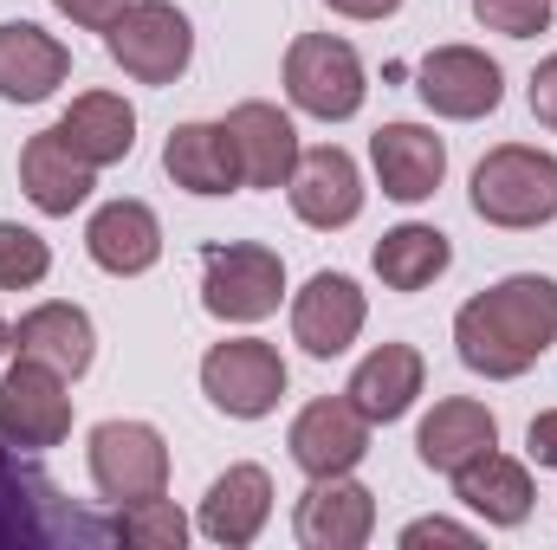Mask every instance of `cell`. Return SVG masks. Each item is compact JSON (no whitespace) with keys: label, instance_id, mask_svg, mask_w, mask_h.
I'll return each mask as SVG.
<instances>
[{"label":"cell","instance_id":"cb8c5ba5","mask_svg":"<svg viewBox=\"0 0 557 550\" xmlns=\"http://www.w3.org/2000/svg\"><path fill=\"white\" fill-rule=\"evenodd\" d=\"M486 447H499V421L486 402H473V396H447V402H434L428 421H421L416 434V453L428 473H460L467 460H480Z\"/></svg>","mask_w":557,"mask_h":550},{"label":"cell","instance_id":"52a82bcc","mask_svg":"<svg viewBox=\"0 0 557 550\" xmlns=\"http://www.w3.org/2000/svg\"><path fill=\"white\" fill-rule=\"evenodd\" d=\"M91 486L111 505H137L169 492V440L149 421H98L91 427Z\"/></svg>","mask_w":557,"mask_h":550},{"label":"cell","instance_id":"7a4b0ae2","mask_svg":"<svg viewBox=\"0 0 557 550\" xmlns=\"http://www.w3.org/2000/svg\"><path fill=\"white\" fill-rule=\"evenodd\" d=\"M98 538H111V532L91 525L85 512H72V499L52 486V473L26 447L0 440V550L98 545Z\"/></svg>","mask_w":557,"mask_h":550},{"label":"cell","instance_id":"3957f363","mask_svg":"<svg viewBox=\"0 0 557 550\" xmlns=\"http://www.w3.org/2000/svg\"><path fill=\"white\" fill-rule=\"evenodd\" d=\"M473 214L486 227H506V234L557 221V155L532 149V142L486 149L480 168H473Z\"/></svg>","mask_w":557,"mask_h":550},{"label":"cell","instance_id":"4fadbf2b","mask_svg":"<svg viewBox=\"0 0 557 550\" xmlns=\"http://www.w3.org/2000/svg\"><path fill=\"white\" fill-rule=\"evenodd\" d=\"M292 460L305 479H331V473H357V460L370 453V421L350 409L344 396H324V402H305L292 414V434H285Z\"/></svg>","mask_w":557,"mask_h":550},{"label":"cell","instance_id":"5b68a950","mask_svg":"<svg viewBox=\"0 0 557 550\" xmlns=\"http://www.w3.org/2000/svg\"><path fill=\"white\" fill-rule=\"evenodd\" d=\"M104 46L137 85H175L195 59V26L175 0H131L104 26Z\"/></svg>","mask_w":557,"mask_h":550},{"label":"cell","instance_id":"2e32d148","mask_svg":"<svg viewBox=\"0 0 557 550\" xmlns=\"http://www.w3.org/2000/svg\"><path fill=\"white\" fill-rule=\"evenodd\" d=\"M421 383H428V363H421L416 343H376V350L350 370L344 402L363 414L370 427H389V421H403V414L416 409Z\"/></svg>","mask_w":557,"mask_h":550},{"label":"cell","instance_id":"83f0119b","mask_svg":"<svg viewBox=\"0 0 557 550\" xmlns=\"http://www.w3.org/2000/svg\"><path fill=\"white\" fill-rule=\"evenodd\" d=\"M111 538H124L131 550H182L188 545V518L175 512V499H137V505H117Z\"/></svg>","mask_w":557,"mask_h":550},{"label":"cell","instance_id":"836d02e7","mask_svg":"<svg viewBox=\"0 0 557 550\" xmlns=\"http://www.w3.org/2000/svg\"><path fill=\"white\" fill-rule=\"evenodd\" d=\"M525 447H532V460H539V466H557V409L532 414V434H525Z\"/></svg>","mask_w":557,"mask_h":550},{"label":"cell","instance_id":"277c9868","mask_svg":"<svg viewBox=\"0 0 557 550\" xmlns=\"http://www.w3.org/2000/svg\"><path fill=\"white\" fill-rule=\"evenodd\" d=\"M285 91H292V104L305 117L344 124V117L363 111L370 72H363V59H357L350 39H337V33H298L285 46Z\"/></svg>","mask_w":557,"mask_h":550},{"label":"cell","instance_id":"e0dca14e","mask_svg":"<svg viewBox=\"0 0 557 550\" xmlns=\"http://www.w3.org/2000/svg\"><path fill=\"white\" fill-rule=\"evenodd\" d=\"M267 518H273V479H267V466H227L214 486H208V499H201V538L221 550H247L260 532H267Z\"/></svg>","mask_w":557,"mask_h":550},{"label":"cell","instance_id":"d6986e66","mask_svg":"<svg viewBox=\"0 0 557 550\" xmlns=\"http://www.w3.org/2000/svg\"><path fill=\"white\" fill-rule=\"evenodd\" d=\"M370 162H376L383 195L403 201V208H416L447 175V142L434 137V130H421V124H383L370 137Z\"/></svg>","mask_w":557,"mask_h":550},{"label":"cell","instance_id":"d590c367","mask_svg":"<svg viewBox=\"0 0 557 550\" xmlns=\"http://www.w3.org/2000/svg\"><path fill=\"white\" fill-rule=\"evenodd\" d=\"M7 350H13V324H0V357H7Z\"/></svg>","mask_w":557,"mask_h":550},{"label":"cell","instance_id":"d6a6232c","mask_svg":"<svg viewBox=\"0 0 557 550\" xmlns=\"http://www.w3.org/2000/svg\"><path fill=\"white\" fill-rule=\"evenodd\" d=\"M532 117H539L545 130H557V52L532 72Z\"/></svg>","mask_w":557,"mask_h":550},{"label":"cell","instance_id":"9c48e42d","mask_svg":"<svg viewBox=\"0 0 557 550\" xmlns=\"http://www.w3.org/2000/svg\"><path fill=\"white\" fill-rule=\"evenodd\" d=\"M416 91L434 117H447V124H480V117L499 111L506 72H499L480 46H434L416 72Z\"/></svg>","mask_w":557,"mask_h":550},{"label":"cell","instance_id":"5bb4252c","mask_svg":"<svg viewBox=\"0 0 557 550\" xmlns=\"http://www.w3.org/2000/svg\"><path fill=\"white\" fill-rule=\"evenodd\" d=\"M292 532L305 550H363L376 532V492L357 486L350 473H331V479H311L298 512H292Z\"/></svg>","mask_w":557,"mask_h":550},{"label":"cell","instance_id":"1f68e13d","mask_svg":"<svg viewBox=\"0 0 557 550\" xmlns=\"http://www.w3.org/2000/svg\"><path fill=\"white\" fill-rule=\"evenodd\" d=\"M52 7H59L72 26H85V33H104V26H111L131 0H52Z\"/></svg>","mask_w":557,"mask_h":550},{"label":"cell","instance_id":"e575fe53","mask_svg":"<svg viewBox=\"0 0 557 550\" xmlns=\"http://www.w3.org/2000/svg\"><path fill=\"white\" fill-rule=\"evenodd\" d=\"M331 13H344V20H389L403 0H324Z\"/></svg>","mask_w":557,"mask_h":550},{"label":"cell","instance_id":"8fae6325","mask_svg":"<svg viewBox=\"0 0 557 550\" xmlns=\"http://www.w3.org/2000/svg\"><path fill=\"white\" fill-rule=\"evenodd\" d=\"M363 317H370V304H363V285L357 278L350 273H311L305 291L292 298V343L305 357L331 363V357H344L363 337Z\"/></svg>","mask_w":557,"mask_h":550},{"label":"cell","instance_id":"484cf974","mask_svg":"<svg viewBox=\"0 0 557 550\" xmlns=\"http://www.w3.org/2000/svg\"><path fill=\"white\" fill-rule=\"evenodd\" d=\"M52 130L72 142V155H85L91 168H111V162H124L137 149V111L117 91H85V98H72V111Z\"/></svg>","mask_w":557,"mask_h":550},{"label":"cell","instance_id":"ac0fdd59","mask_svg":"<svg viewBox=\"0 0 557 550\" xmlns=\"http://www.w3.org/2000/svg\"><path fill=\"white\" fill-rule=\"evenodd\" d=\"M227 137H234V155H240V188H285L292 168H298V130L278 104H234L227 111Z\"/></svg>","mask_w":557,"mask_h":550},{"label":"cell","instance_id":"7402d4cb","mask_svg":"<svg viewBox=\"0 0 557 550\" xmlns=\"http://www.w3.org/2000/svg\"><path fill=\"white\" fill-rule=\"evenodd\" d=\"M20 188H26V201L39 208V214H72V208H85L91 201V188H98V168L85 162V155H72V142L59 137V130H39V137L20 149Z\"/></svg>","mask_w":557,"mask_h":550},{"label":"cell","instance_id":"4316f807","mask_svg":"<svg viewBox=\"0 0 557 550\" xmlns=\"http://www.w3.org/2000/svg\"><path fill=\"white\" fill-rule=\"evenodd\" d=\"M370 266H376V278H383L389 291H428L434 278L454 266V247H447V234H441V227L403 221V227H389V234L376 240Z\"/></svg>","mask_w":557,"mask_h":550},{"label":"cell","instance_id":"44dd1931","mask_svg":"<svg viewBox=\"0 0 557 550\" xmlns=\"http://www.w3.org/2000/svg\"><path fill=\"white\" fill-rule=\"evenodd\" d=\"M65 78H72V52L46 26H33V20L0 26V98L7 104H46Z\"/></svg>","mask_w":557,"mask_h":550},{"label":"cell","instance_id":"30bf717a","mask_svg":"<svg viewBox=\"0 0 557 550\" xmlns=\"http://www.w3.org/2000/svg\"><path fill=\"white\" fill-rule=\"evenodd\" d=\"M72 434V396H65V376L20 357L7 376H0V440L7 447H26V453H46Z\"/></svg>","mask_w":557,"mask_h":550},{"label":"cell","instance_id":"4dcf8cb0","mask_svg":"<svg viewBox=\"0 0 557 550\" xmlns=\"http://www.w3.org/2000/svg\"><path fill=\"white\" fill-rule=\"evenodd\" d=\"M480 532L473 525H454V518H416V525H403V550H421V545H473Z\"/></svg>","mask_w":557,"mask_h":550},{"label":"cell","instance_id":"603a6c76","mask_svg":"<svg viewBox=\"0 0 557 550\" xmlns=\"http://www.w3.org/2000/svg\"><path fill=\"white\" fill-rule=\"evenodd\" d=\"M454 499L480 518V525H499V532H512V525H525L532 518V473L512 460V453H499V447H486L480 460H467L460 473H454Z\"/></svg>","mask_w":557,"mask_h":550},{"label":"cell","instance_id":"f546056e","mask_svg":"<svg viewBox=\"0 0 557 550\" xmlns=\"http://www.w3.org/2000/svg\"><path fill=\"white\" fill-rule=\"evenodd\" d=\"M552 7L557 0H473V20L506 39H539L552 33Z\"/></svg>","mask_w":557,"mask_h":550},{"label":"cell","instance_id":"7c38bea8","mask_svg":"<svg viewBox=\"0 0 557 550\" xmlns=\"http://www.w3.org/2000/svg\"><path fill=\"white\" fill-rule=\"evenodd\" d=\"M285 195H292V214L318 234H337L363 214V175H357L350 149H337V142L298 149V168H292Z\"/></svg>","mask_w":557,"mask_h":550},{"label":"cell","instance_id":"d4e9b609","mask_svg":"<svg viewBox=\"0 0 557 550\" xmlns=\"http://www.w3.org/2000/svg\"><path fill=\"white\" fill-rule=\"evenodd\" d=\"M162 168L188 195H234L240 188V155L227 124H175L162 142Z\"/></svg>","mask_w":557,"mask_h":550},{"label":"cell","instance_id":"ba28073f","mask_svg":"<svg viewBox=\"0 0 557 550\" xmlns=\"http://www.w3.org/2000/svg\"><path fill=\"white\" fill-rule=\"evenodd\" d=\"M201 396L234 421H267L285 396V363L260 337H227L201 357Z\"/></svg>","mask_w":557,"mask_h":550},{"label":"cell","instance_id":"ffe728a7","mask_svg":"<svg viewBox=\"0 0 557 550\" xmlns=\"http://www.w3.org/2000/svg\"><path fill=\"white\" fill-rule=\"evenodd\" d=\"M13 357H33V363L59 370L65 383H78L91 370V357H98V330H91V317L78 304L52 298V304H33L13 324Z\"/></svg>","mask_w":557,"mask_h":550},{"label":"cell","instance_id":"8992f818","mask_svg":"<svg viewBox=\"0 0 557 550\" xmlns=\"http://www.w3.org/2000/svg\"><path fill=\"white\" fill-rule=\"evenodd\" d=\"M285 298V260L260 240H227L201 253V304L221 324H260Z\"/></svg>","mask_w":557,"mask_h":550},{"label":"cell","instance_id":"6da1fadb","mask_svg":"<svg viewBox=\"0 0 557 550\" xmlns=\"http://www.w3.org/2000/svg\"><path fill=\"white\" fill-rule=\"evenodd\" d=\"M552 343H557V278L539 273H512L499 285H486L454 317V350L486 383L525 376Z\"/></svg>","mask_w":557,"mask_h":550},{"label":"cell","instance_id":"f1b7e54d","mask_svg":"<svg viewBox=\"0 0 557 550\" xmlns=\"http://www.w3.org/2000/svg\"><path fill=\"white\" fill-rule=\"evenodd\" d=\"M46 273H52V247L33 227L0 221V291H33Z\"/></svg>","mask_w":557,"mask_h":550},{"label":"cell","instance_id":"9a60e30c","mask_svg":"<svg viewBox=\"0 0 557 550\" xmlns=\"http://www.w3.org/2000/svg\"><path fill=\"white\" fill-rule=\"evenodd\" d=\"M85 253H91V266L111 278H137L149 273L156 260H162V221H156V208L149 201H104L98 214H91V227H85Z\"/></svg>","mask_w":557,"mask_h":550}]
</instances>
